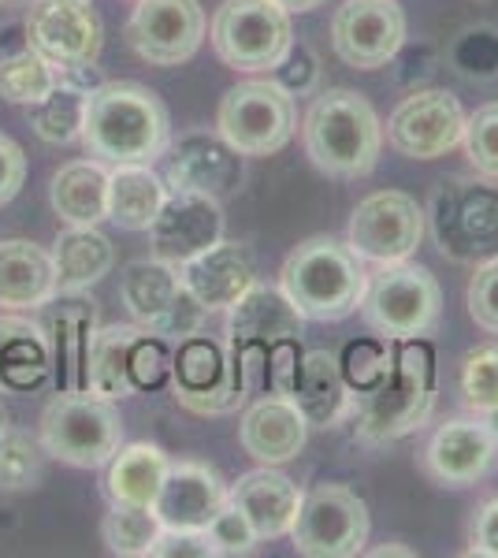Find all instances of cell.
Here are the masks:
<instances>
[{"label":"cell","instance_id":"4fadbf2b","mask_svg":"<svg viewBox=\"0 0 498 558\" xmlns=\"http://www.w3.org/2000/svg\"><path fill=\"white\" fill-rule=\"evenodd\" d=\"M26 45L60 68L97 64L105 45V26L94 0H34L26 12Z\"/></svg>","mask_w":498,"mask_h":558},{"label":"cell","instance_id":"7c38bea8","mask_svg":"<svg viewBox=\"0 0 498 558\" xmlns=\"http://www.w3.org/2000/svg\"><path fill=\"white\" fill-rule=\"evenodd\" d=\"M171 387H175V399L190 413H202V417L234 413L250 402L242 387L234 384L228 343L202 336V331L186 336L171 350Z\"/></svg>","mask_w":498,"mask_h":558},{"label":"cell","instance_id":"4316f807","mask_svg":"<svg viewBox=\"0 0 498 558\" xmlns=\"http://www.w3.org/2000/svg\"><path fill=\"white\" fill-rule=\"evenodd\" d=\"M291 399L297 402L302 417L309 421V428L339 425L353 410V395L339 373V357H331L328 350H309L302 357V373H297Z\"/></svg>","mask_w":498,"mask_h":558},{"label":"cell","instance_id":"8d00e7d4","mask_svg":"<svg viewBox=\"0 0 498 558\" xmlns=\"http://www.w3.org/2000/svg\"><path fill=\"white\" fill-rule=\"evenodd\" d=\"M57 86V71L45 57L26 45L20 52H8V57H0V97H4L8 105H38L49 89Z\"/></svg>","mask_w":498,"mask_h":558},{"label":"cell","instance_id":"f546056e","mask_svg":"<svg viewBox=\"0 0 498 558\" xmlns=\"http://www.w3.org/2000/svg\"><path fill=\"white\" fill-rule=\"evenodd\" d=\"M49 202L63 223L97 228L108 220V165L101 160H71L52 175Z\"/></svg>","mask_w":498,"mask_h":558},{"label":"cell","instance_id":"681fc988","mask_svg":"<svg viewBox=\"0 0 498 558\" xmlns=\"http://www.w3.org/2000/svg\"><path fill=\"white\" fill-rule=\"evenodd\" d=\"M279 8H283V12H313V8H320L324 0H276Z\"/></svg>","mask_w":498,"mask_h":558},{"label":"cell","instance_id":"8fae6325","mask_svg":"<svg viewBox=\"0 0 498 558\" xmlns=\"http://www.w3.org/2000/svg\"><path fill=\"white\" fill-rule=\"evenodd\" d=\"M424 239V209L402 191H376L350 216L347 246L368 265L410 260Z\"/></svg>","mask_w":498,"mask_h":558},{"label":"cell","instance_id":"3957f363","mask_svg":"<svg viewBox=\"0 0 498 558\" xmlns=\"http://www.w3.org/2000/svg\"><path fill=\"white\" fill-rule=\"evenodd\" d=\"M279 287H283V294L294 302V310L305 320L335 324L361 310L368 272L365 260L353 254L347 242L331 235H313L297 242L287 254Z\"/></svg>","mask_w":498,"mask_h":558},{"label":"cell","instance_id":"ee69618b","mask_svg":"<svg viewBox=\"0 0 498 558\" xmlns=\"http://www.w3.org/2000/svg\"><path fill=\"white\" fill-rule=\"evenodd\" d=\"M205 317H208V310L183 287V291L175 294V302L168 305L165 317L153 324L149 331H153V336H160V339H168V343H183L186 336H197V331H202Z\"/></svg>","mask_w":498,"mask_h":558},{"label":"cell","instance_id":"bcb514c9","mask_svg":"<svg viewBox=\"0 0 498 558\" xmlns=\"http://www.w3.org/2000/svg\"><path fill=\"white\" fill-rule=\"evenodd\" d=\"M271 78H276L283 89H291V94H309L316 86V78H320V64H316L313 49H305V45H291V52L283 57V64L271 71Z\"/></svg>","mask_w":498,"mask_h":558},{"label":"cell","instance_id":"f907efd6","mask_svg":"<svg viewBox=\"0 0 498 558\" xmlns=\"http://www.w3.org/2000/svg\"><path fill=\"white\" fill-rule=\"evenodd\" d=\"M12 413H8V407H4V402H0V451H4V444H8V439H12Z\"/></svg>","mask_w":498,"mask_h":558},{"label":"cell","instance_id":"4dcf8cb0","mask_svg":"<svg viewBox=\"0 0 498 558\" xmlns=\"http://www.w3.org/2000/svg\"><path fill=\"white\" fill-rule=\"evenodd\" d=\"M168 470H171V458L157 444H126V447L120 444V451L108 458V473H105L108 502L153 507Z\"/></svg>","mask_w":498,"mask_h":558},{"label":"cell","instance_id":"db71d44e","mask_svg":"<svg viewBox=\"0 0 498 558\" xmlns=\"http://www.w3.org/2000/svg\"><path fill=\"white\" fill-rule=\"evenodd\" d=\"M4 4H23L26 8V4H34V0H4Z\"/></svg>","mask_w":498,"mask_h":558},{"label":"cell","instance_id":"2e32d148","mask_svg":"<svg viewBox=\"0 0 498 558\" xmlns=\"http://www.w3.org/2000/svg\"><path fill=\"white\" fill-rule=\"evenodd\" d=\"M126 41L153 68H179L202 49L205 12L197 0H138L126 20Z\"/></svg>","mask_w":498,"mask_h":558},{"label":"cell","instance_id":"f35d334b","mask_svg":"<svg viewBox=\"0 0 498 558\" xmlns=\"http://www.w3.org/2000/svg\"><path fill=\"white\" fill-rule=\"evenodd\" d=\"M461 399L476 417L498 407V343H484L465 354V362H461Z\"/></svg>","mask_w":498,"mask_h":558},{"label":"cell","instance_id":"9a60e30c","mask_svg":"<svg viewBox=\"0 0 498 558\" xmlns=\"http://www.w3.org/2000/svg\"><path fill=\"white\" fill-rule=\"evenodd\" d=\"M335 57L353 71H379L405 45V15L394 0H347L331 20Z\"/></svg>","mask_w":498,"mask_h":558},{"label":"cell","instance_id":"7a4b0ae2","mask_svg":"<svg viewBox=\"0 0 498 558\" xmlns=\"http://www.w3.org/2000/svg\"><path fill=\"white\" fill-rule=\"evenodd\" d=\"M305 153L324 175L365 179L376 172L384 128L376 108L357 89H320L302 123Z\"/></svg>","mask_w":498,"mask_h":558},{"label":"cell","instance_id":"9c48e42d","mask_svg":"<svg viewBox=\"0 0 498 558\" xmlns=\"http://www.w3.org/2000/svg\"><path fill=\"white\" fill-rule=\"evenodd\" d=\"M297 108L294 94L276 78H246L231 86L216 112V131L231 142L242 157H271L294 138Z\"/></svg>","mask_w":498,"mask_h":558},{"label":"cell","instance_id":"b9f144b4","mask_svg":"<svg viewBox=\"0 0 498 558\" xmlns=\"http://www.w3.org/2000/svg\"><path fill=\"white\" fill-rule=\"evenodd\" d=\"M208 536H212V544H216V555H231V558L234 555H250L253 547L260 544V536L253 533L250 518L242 514L231 499L220 507V514L208 521Z\"/></svg>","mask_w":498,"mask_h":558},{"label":"cell","instance_id":"7402d4cb","mask_svg":"<svg viewBox=\"0 0 498 558\" xmlns=\"http://www.w3.org/2000/svg\"><path fill=\"white\" fill-rule=\"evenodd\" d=\"M179 276H183L186 291L194 294L208 313H223L257 283V260H253V250L246 242L220 239L216 246H208L205 254L179 265Z\"/></svg>","mask_w":498,"mask_h":558},{"label":"cell","instance_id":"74e56055","mask_svg":"<svg viewBox=\"0 0 498 558\" xmlns=\"http://www.w3.org/2000/svg\"><path fill=\"white\" fill-rule=\"evenodd\" d=\"M391 339H350L339 354V373L347 380L350 395H373L391 373Z\"/></svg>","mask_w":498,"mask_h":558},{"label":"cell","instance_id":"1f68e13d","mask_svg":"<svg viewBox=\"0 0 498 558\" xmlns=\"http://www.w3.org/2000/svg\"><path fill=\"white\" fill-rule=\"evenodd\" d=\"M52 357L45 328L23 317H0V387L34 391L49 380Z\"/></svg>","mask_w":498,"mask_h":558},{"label":"cell","instance_id":"d6a6232c","mask_svg":"<svg viewBox=\"0 0 498 558\" xmlns=\"http://www.w3.org/2000/svg\"><path fill=\"white\" fill-rule=\"evenodd\" d=\"M179 291H183L179 268L157 257L131 260L120 276V299L126 305V313L134 317V324H142V328H153V324L165 317Z\"/></svg>","mask_w":498,"mask_h":558},{"label":"cell","instance_id":"5b68a950","mask_svg":"<svg viewBox=\"0 0 498 558\" xmlns=\"http://www.w3.org/2000/svg\"><path fill=\"white\" fill-rule=\"evenodd\" d=\"M424 228L450 265L498 257V186L487 175H450L432 191Z\"/></svg>","mask_w":498,"mask_h":558},{"label":"cell","instance_id":"ffe728a7","mask_svg":"<svg viewBox=\"0 0 498 558\" xmlns=\"http://www.w3.org/2000/svg\"><path fill=\"white\" fill-rule=\"evenodd\" d=\"M498 451L495 432L484 417H454L432 432L424 444V473L442 488H469L491 470Z\"/></svg>","mask_w":498,"mask_h":558},{"label":"cell","instance_id":"d4e9b609","mask_svg":"<svg viewBox=\"0 0 498 558\" xmlns=\"http://www.w3.org/2000/svg\"><path fill=\"white\" fill-rule=\"evenodd\" d=\"M57 294L52 254L31 239L0 242V310L31 313Z\"/></svg>","mask_w":498,"mask_h":558},{"label":"cell","instance_id":"6da1fadb","mask_svg":"<svg viewBox=\"0 0 498 558\" xmlns=\"http://www.w3.org/2000/svg\"><path fill=\"white\" fill-rule=\"evenodd\" d=\"M78 142L101 165H153L171 142L168 108L142 83H101L86 97Z\"/></svg>","mask_w":498,"mask_h":558},{"label":"cell","instance_id":"e575fe53","mask_svg":"<svg viewBox=\"0 0 498 558\" xmlns=\"http://www.w3.org/2000/svg\"><path fill=\"white\" fill-rule=\"evenodd\" d=\"M165 533V521L153 507H134V502H112L105 514L101 536L108 551L120 558H146L153 555V544Z\"/></svg>","mask_w":498,"mask_h":558},{"label":"cell","instance_id":"d590c367","mask_svg":"<svg viewBox=\"0 0 498 558\" xmlns=\"http://www.w3.org/2000/svg\"><path fill=\"white\" fill-rule=\"evenodd\" d=\"M138 324H108L97 328L94 350H89V391L105 399H131L126 387V343Z\"/></svg>","mask_w":498,"mask_h":558},{"label":"cell","instance_id":"44dd1931","mask_svg":"<svg viewBox=\"0 0 498 558\" xmlns=\"http://www.w3.org/2000/svg\"><path fill=\"white\" fill-rule=\"evenodd\" d=\"M309 439V421L291 395H257L239 421V444L257 465H283L302 454Z\"/></svg>","mask_w":498,"mask_h":558},{"label":"cell","instance_id":"e0dca14e","mask_svg":"<svg viewBox=\"0 0 498 558\" xmlns=\"http://www.w3.org/2000/svg\"><path fill=\"white\" fill-rule=\"evenodd\" d=\"M246 168L242 153L220 131H186L165 149L168 191H197L208 197H228L242 186Z\"/></svg>","mask_w":498,"mask_h":558},{"label":"cell","instance_id":"7bdbcfd3","mask_svg":"<svg viewBox=\"0 0 498 558\" xmlns=\"http://www.w3.org/2000/svg\"><path fill=\"white\" fill-rule=\"evenodd\" d=\"M465 299H469V317L476 320V328H484L487 336H498V257L476 265Z\"/></svg>","mask_w":498,"mask_h":558},{"label":"cell","instance_id":"484cf974","mask_svg":"<svg viewBox=\"0 0 498 558\" xmlns=\"http://www.w3.org/2000/svg\"><path fill=\"white\" fill-rule=\"evenodd\" d=\"M305 317L283 294V287L253 283L246 294L228 310L231 343H279V339H302Z\"/></svg>","mask_w":498,"mask_h":558},{"label":"cell","instance_id":"52a82bcc","mask_svg":"<svg viewBox=\"0 0 498 558\" xmlns=\"http://www.w3.org/2000/svg\"><path fill=\"white\" fill-rule=\"evenodd\" d=\"M212 49L231 71L260 75L276 71L294 45L291 12L276 0H223L212 15Z\"/></svg>","mask_w":498,"mask_h":558},{"label":"cell","instance_id":"f1b7e54d","mask_svg":"<svg viewBox=\"0 0 498 558\" xmlns=\"http://www.w3.org/2000/svg\"><path fill=\"white\" fill-rule=\"evenodd\" d=\"M49 254H52V272H57V291H89L116 265L112 242L97 228H78V223H68L60 231Z\"/></svg>","mask_w":498,"mask_h":558},{"label":"cell","instance_id":"603a6c76","mask_svg":"<svg viewBox=\"0 0 498 558\" xmlns=\"http://www.w3.org/2000/svg\"><path fill=\"white\" fill-rule=\"evenodd\" d=\"M228 484L205 462H171L153 510L168 529H208L228 502Z\"/></svg>","mask_w":498,"mask_h":558},{"label":"cell","instance_id":"d6986e66","mask_svg":"<svg viewBox=\"0 0 498 558\" xmlns=\"http://www.w3.org/2000/svg\"><path fill=\"white\" fill-rule=\"evenodd\" d=\"M41 310L57 391H89V350H94L97 336V305L83 299V291H57Z\"/></svg>","mask_w":498,"mask_h":558},{"label":"cell","instance_id":"277c9868","mask_svg":"<svg viewBox=\"0 0 498 558\" xmlns=\"http://www.w3.org/2000/svg\"><path fill=\"white\" fill-rule=\"evenodd\" d=\"M391 373L357 402L361 444H391L410 436L436 410V350L428 336L391 339Z\"/></svg>","mask_w":498,"mask_h":558},{"label":"cell","instance_id":"8992f818","mask_svg":"<svg viewBox=\"0 0 498 558\" xmlns=\"http://www.w3.org/2000/svg\"><path fill=\"white\" fill-rule=\"evenodd\" d=\"M38 439L45 454L75 470H97L123 444V421L112 399L94 391H57L41 410Z\"/></svg>","mask_w":498,"mask_h":558},{"label":"cell","instance_id":"f6af8a7d","mask_svg":"<svg viewBox=\"0 0 498 558\" xmlns=\"http://www.w3.org/2000/svg\"><path fill=\"white\" fill-rule=\"evenodd\" d=\"M216 544L208 529H168L153 544V558H212Z\"/></svg>","mask_w":498,"mask_h":558},{"label":"cell","instance_id":"5bb4252c","mask_svg":"<svg viewBox=\"0 0 498 558\" xmlns=\"http://www.w3.org/2000/svg\"><path fill=\"white\" fill-rule=\"evenodd\" d=\"M465 108L450 89H416L387 120V142L410 160H439L461 146Z\"/></svg>","mask_w":498,"mask_h":558},{"label":"cell","instance_id":"11a10c76","mask_svg":"<svg viewBox=\"0 0 498 558\" xmlns=\"http://www.w3.org/2000/svg\"><path fill=\"white\" fill-rule=\"evenodd\" d=\"M0 8H4V0H0Z\"/></svg>","mask_w":498,"mask_h":558},{"label":"cell","instance_id":"30bf717a","mask_svg":"<svg viewBox=\"0 0 498 558\" xmlns=\"http://www.w3.org/2000/svg\"><path fill=\"white\" fill-rule=\"evenodd\" d=\"M294 551L305 558H353L368 544V507L347 484H316L302 495L291 529Z\"/></svg>","mask_w":498,"mask_h":558},{"label":"cell","instance_id":"ac0fdd59","mask_svg":"<svg viewBox=\"0 0 498 558\" xmlns=\"http://www.w3.org/2000/svg\"><path fill=\"white\" fill-rule=\"evenodd\" d=\"M223 205L220 197L197 191H168L157 220L149 223L153 257L168 265H186L190 257L205 254L208 246L223 239Z\"/></svg>","mask_w":498,"mask_h":558},{"label":"cell","instance_id":"c3c4849f","mask_svg":"<svg viewBox=\"0 0 498 558\" xmlns=\"http://www.w3.org/2000/svg\"><path fill=\"white\" fill-rule=\"evenodd\" d=\"M469 555L498 558V499L484 502L469 529Z\"/></svg>","mask_w":498,"mask_h":558},{"label":"cell","instance_id":"816d5d0a","mask_svg":"<svg viewBox=\"0 0 498 558\" xmlns=\"http://www.w3.org/2000/svg\"><path fill=\"white\" fill-rule=\"evenodd\" d=\"M373 555H376V558H387V555H405V558H410V555H416V551H413V547H398V544H387V547H376Z\"/></svg>","mask_w":498,"mask_h":558},{"label":"cell","instance_id":"60d3db41","mask_svg":"<svg viewBox=\"0 0 498 558\" xmlns=\"http://www.w3.org/2000/svg\"><path fill=\"white\" fill-rule=\"evenodd\" d=\"M469 165L476 168V175H487L498 183V101L479 105L465 120V134H461Z\"/></svg>","mask_w":498,"mask_h":558},{"label":"cell","instance_id":"7dc6e473","mask_svg":"<svg viewBox=\"0 0 498 558\" xmlns=\"http://www.w3.org/2000/svg\"><path fill=\"white\" fill-rule=\"evenodd\" d=\"M23 179H26V157H23L20 142L0 134V205H8L23 191Z\"/></svg>","mask_w":498,"mask_h":558},{"label":"cell","instance_id":"f5cc1de1","mask_svg":"<svg viewBox=\"0 0 498 558\" xmlns=\"http://www.w3.org/2000/svg\"><path fill=\"white\" fill-rule=\"evenodd\" d=\"M484 421H487V428L495 432V439H498V407L491 410V413H484Z\"/></svg>","mask_w":498,"mask_h":558},{"label":"cell","instance_id":"cb8c5ba5","mask_svg":"<svg viewBox=\"0 0 498 558\" xmlns=\"http://www.w3.org/2000/svg\"><path fill=\"white\" fill-rule=\"evenodd\" d=\"M228 499L250 518L253 533L260 539L291 536L294 518L302 510V488L287 473H279L276 465H260V470L239 476V484H231Z\"/></svg>","mask_w":498,"mask_h":558},{"label":"cell","instance_id":"ab89813d","mask_svg":"<svg viewBox=\"0 0 498 558\" xmlns=\"http://www.w3.org/2000/svg\"><path fill=\"white\" fill-rule=\"evenodd\" d=\"M45 447L41 439H31L26 432H12V439L0 451V492H26L41 481Z\"/></svg>","mask_w":498,"mask_h":558},{"label":"cell","instance_id":"ba28073f","mask_svg":"<svg viewBox=\"0 0 498 558\" xmlns=\"http://www.w3.org/2000/svg\"><path fill=\"white\" fill-rule=\"evenodd\" d=\"M361 317L384 339L432 336L442 317V291L436 276L410 260L379 265V272L368 276Z\"/></svg>","mask_w":498,"mask_h":558},{"label":"cell","instance_id":"836d02e7","mask_svg":"<svg viewBox=\"0 0 498 558\" xmlns=\"http://www.w3.org/2000/svg\"><path fill=\"white\" fill-rule=\"evenodd\" d=\"M86 97H89V89H78L57 78V86H52L38 105L26 108V120H31V128L41 142H49V146H68V142L83 138Z\"/></svg>","mask_w":498,"mask_h":558},{"label":"cell","instance_id":"83f0119b","mask_svg":"<svg viewBox=\"0 0 498 558\" xmlns=\"http://www.w3.org/2000/svg\"><path fill=\"white\" fill-rule=\"evenodd\" d=\"M168 197L165 175L153 165H112L108 168V220L123 231H149Z\"/></svg>","mask_w":498,"mask_h":558}]
</instances>
